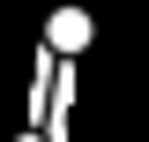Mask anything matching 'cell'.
<instances>
[{"mask_svg":"<svg viewBox=\"0 0 149 142\" xmlns=\"http://www.w3.org/2000/svg\"><path fill=\"white\" fill-rule=\"evenodd\" d=\"M82 37H90V15H74V8H67V15L52 22V45H82Z\"/></svg>","mask_w":149,"mask_h":142,"instance_id":"cell-1","label":"cell"}]
</instances>
